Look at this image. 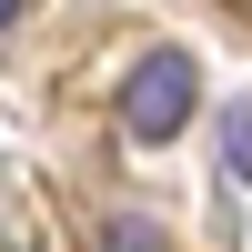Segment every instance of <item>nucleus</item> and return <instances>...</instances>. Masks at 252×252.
Listing matches in <instances>:
<instances>
[{"mask_svg": "<svg viewBox=\"0 0 252 252\" xmlns=\"http://www.w3.org/2000/svg\"><path fill=\"white\" fill-rule=\"evenodd\" d=\"M101 252H161V242L141 232V222H101Z\"/></svg>", "mask_w": 252, "mask_h": 252, "instance_id": "f03ea898", "label": "nucleus"}, {"mask_svg": "<svg viewBox=\"0 0 252 252\" xmlns=\"http://www.w3.org/2000/svg\"><path fill=\"white\" fill-rule=\"evenodd\" d=\"M192 101H202V71H192L182 51H141L131 81H121V121H131V141H172L182 121H192Z\"/></svg>", "mask_w": 252, "mask_h": 252, "instance_id": "f257e3e1", "label": "nucleus"}, {"mask_svg": "<svg viewBox=\"0 0 252 252\" xmlns=\"http://www.w3.org/2000/svg\"><path fill=\"white\" fill-rule=\"evenodd\" d=\"M222 141H232V161H242V172H252V101H242V111H232V131H222Z\"/></svg>", "mask_w": 252, "mask_h": 252, "instance_id": "7ed1b4c3", "label": "nucleus"}, {"mask_svg": "<svg viewBox=\"0 0 252 252\" xmlns=\"http://www.w3.org/2000/svg\"><path fill=\"white\" fill-rule=\"evenodd\" d=\"M10 20H20V0H0V31H10Z\"/></svg>", "mask_w": 252, "mask_h": 252, "instance_id": "20e7f679", "label": "nucleus"}]
</instances>
